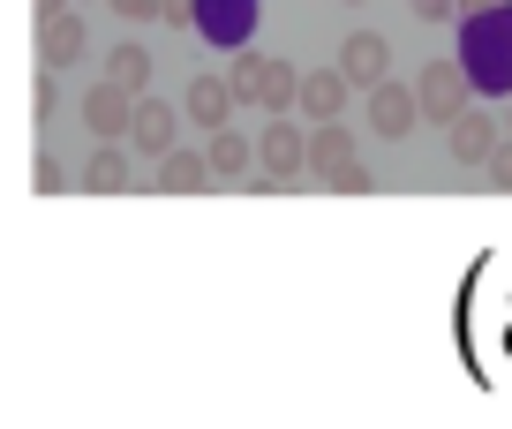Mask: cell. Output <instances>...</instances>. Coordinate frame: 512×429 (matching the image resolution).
<instances>
[{
	"mask_svg": "<svg viewBox=\"0 0 512 429\" xmlns=\"http://www.w3.org/2000/svg\"><path fill=\"white\" fill-rule=\"evenodd\" d=\"M460 61H467V76H475V91H512V0L490 8V16H467Z\"/></svg>",
	"mask_w": 512,
	"mask_h": 429,
	"instance_id": "6da1fadb",
	"label": "cell"
},
{
	"mask_svg": "<svg viewBox=\"0 0 512 429\" xmlns=\"http://www.w3.org/2000/svg\"><path fill=\"white\" fill-rule=\"evenodd\" d=\"M467 91H475L467 61H430V68H422V83H415V98H422V121L452 128V121L467 113Z\"/></svg>",
	"mask_w": 512,
	"mask_h": 429,
	"instance_id": "7a4b0ae2",
	"label": "cell"
},
{
	"mask_svg": "<svg viewBox=\"0 0 512 429\" xmlns=\"http://www.w3.org/2000/svg\"><path fill=\"white\" fill-rule=\"evenodd\" d=\"M415 121H422V98H415V83H369V136H384V143H400V136H415Z\"/></svg>",
	"mask_w": 512,
	"mask_h": 429,
	"instance_id": "3957f363",
	"label": "cell"
},
{
	"mask_svg": "<svg viewBox=\"0 0 512 429\" xmlns=\"http://www.w3.org/2000/svg\"><path fill=\"white\" fill-rule=\"evenodd\" d=\"M256 166H264V174H279V181H302V174H309V136H302V121L272 113V128L256 136Z\"/></svg>",
	"mask_w": 512,
	"mask_h": 429,
	"instance_id": "277c9868",
	"label": "cell"
},
{
	"mask_svg": "<svg viewBox=\"0 0 512 429\" xmlns=\"http://www.w3.org/2000/svg\"><path fill=\"white\" fill-rule=\"evenodd\" d=\"M136 98L144 91H121V83H98V91H83V128H91L98 143H128V121H136Z\"/></svg>",
	"mask_w": 512,
	"mask_h": 429,
	"instance_id": "5b68a950",
	"label": "cell"
},
{
	"mask_svg": "<svg viewBox=\"0 0 512 429\" xmlns=\"http://www.w3.org/2000/svg\"><path fill=\"white\" fill-rule=\"evenodd\" d=\"M354 91H362V83H354L339 61H332V68H309V76H302V121H309V128H317V121H339Z\"/></svg>",
	"mask_w": 512,
	"mask_h": 429,
	"instance_id": "8992f818",
	"label": "cell"
},
{
	"mask_svg": "<svg viewBox=\"0 0 512 429\" xmlns=\"http://www.w3.org/2000/svg\"><path fill=\"white\" fill-rule=\"evenodd\" d=\"M196 31H204L211 46L241 53L249 31H256V0H196Z\"/></svg>",
	"mask_w": 512,
	"mask_h": 429,
	"instance_id": "52a82bcc",
	"label": "cell"
},
{
	"mask_svg": "<svg viewBox=\"0 0 512 429\" xmlns=\"http://www.w3.org/2000/svg\"><path fill=\"white\" fill-rule=\"evenodd\" d=\"M234 98H241V91H234L226 76H196V83H189V98H181V113H189L204 136H219V128L234 121Z\"/></svg>",
	"mask_w": 512,
	"mask_h": 429,
	"instance_id": "ba28073f",
	"label": "cell"
},
{
	"mask_svg": "<svg viewBox=\"0 0 512 429\" xmlns=\"http://www.w3.org/2000/svg\"><path fill=\"white\" fill-rule=\"evenodd\" d=\"M174 106L166 98H136V121H128V151H144V159H166L174 151Z\"/></svg>",
	"mask_w": 512,
	"mask_h": 429,
	"instance_id": "9c48e42d",
	"label": "cell"
},
{
	"mask_svg": "<svg viewBox=\"0 0 512 429\" xmlns=\"http://www.w3.org/2000/svg\"><path fill=\"white\" fill-rule=\"evenodd\" d=\"M354 151H362V143H354L347 121H317L309 128V181H332L339 166H354Z\"/></svg>",
	"mask_w": 512,
	"mask_h": 429,
	"instance_id": "30bf717a",
	"label": "cell"
},
{
	"mask_svg": "<svg viewBox=\"0 0 512 429\" xmlns=\"http://www.w3.org/2000/svg\"><path fill=\"white\" fill-rule=\"evenodd\" d=\"M38 61H46V68H76L83 61V16H76V8L38 16Z\"/></svg>",
	"mask_w": 512,
	"mask_h": 429,
	"instance_id": "8fae6325",
	"label": "cell"
},
{
	"mask_svg": "<svg viewBox=\"0 0 512 429\" xmlns=\"http://www.w3.org/2000/svg\"><path fill=\"white\" fill-rule=\"evenodd\" d=\"M339 68H347L354 83H384L392 76V46H384V31H347V46H339Z\"/></svg>",
	"mask_w": 512,
	"mask_h": 429,
	"instance_id": "7c38bea8",
	"label": "cell"
},
{
	"mask_svg": "<svg viewBox=\"0 0 512 429\" xmlns=\"http://www.w3.org/2000/svg\"><path fill=\"white\" fill-rule=\"evenodd\" d=\"M211 159L204 151H166L159 159V174H151V189H166V196H196V189H211Z\"/></svg>",
	"mask_w": 512,
	"mask_h": 429,
	"instance_id": "4fadbf2b",
	"label": "cell"
},
{
	"mask_svg": "<svg viewBox=\"0 0 512 429\" xmlns=\"http://www.w3.org/2000/svg\"><path fill=\"white\" fill-rule=\"evenodd\" d=\"M445 136H452V159H460V166H490V151H497V128H490V113H475V106H467L460 121L445 128Z\"/></svg>",
	"mask_w": 512,
	"mask_h": 429,
	"instance_id": "5bb4252c",
	"label": "cell"
},
{
	"mask_svg": "<svg viewBox=\"0 0 512 429\" xmlns=\"http://www.w3.org/2000/svg\"><path fill=\"white\" fill-rule=\"evenodd\" d=\"M204 159H211V174H219V181H249L256 174V143L234 136V128H219V136L204 143Z\"/></svg>",
	"mask_w": 512,
	"mask_h": 429,
	"instance_id": "9a60e30c",
	"label": "cell"
},
{
	"mask_svg": "<svg viewBox=\"0 0 512 429\" xmlns=\"http://www.w3.org/2000/svg\"><path fill=\"white\" fill-rule=\"evenodd\" d=\"M256 106H264V113L302 106V68H294V61H272V68H264V91H256Z\"/></svg>",
	"mask_w": 512,
	"mask_h": 429,
	"instance_id": "2e32d148",
	"label": "cell"
},
{
	"mask_svg": "<svg viewBox=\"0 0 512 429\" xmlns=\"http://www.w3.org/2000/svg\"><path fill=\"white\" fill-rule=\"evenodd\" d=\"M83 189H98V196H113V189H136V174H128V151L121 143H106L91 166H83Z\"/></svg>",
	"mask_w": 512,
	"mask_h": 429,
	"instance_id": "e0dca14e",
	"label": "cell"
},
{
	"mask_svg": "<svg viewBox=\"0 0 512 429\" xmlns=\"http://www.w3.org/2000/svg\"><path fill=\"white\" fill-rule=\"evenodd\" d=\"M106 76L121 83V91H144V83H151V53L136 46V38H121V46L106 53Z\"/></svg>",
	"mask_w": 512,
	"mask_h": 429,
	"instance_id": "ac0fdd59",
	"label": "cell"
},
{
	"mask_svg": "<svg viewBox=\"0 0 512 429\" xmlns=\"http://www.w3.org/2000/svg\"><path fill=\"white\" fill-rule=\"evenodd\" d=\"M264 68H272V61H264V53H249V46L226 61V83L241 91V106H256V91H264Z\"/></svg>",
	"mask_w": 512,
	"mask_h": 429,
	"instance_id": "d6986e66",
	"label": "cell"
},
{
	"mask_svg": "<svg viewBox=\"0 0 512 429\" xmlns=\"http://www.w3.org/2000/svg\"><path fill=\"white\" fill-rule=\"evenodd\" d=\"M482 181L512 196V136H505V143H497V151H490V166H482Z\"/></svg>",
	"mask_w": 512,
	"mask_h": 429,
	"instance_id": "ffe728a7",
	"label": "cell"
},
{
	"mask_svg": "<svg viewBox=\"0 0 512 429\" xmlns=\"http://www.w3.org/2000/svg\"><path fill=\"white\" fill-rule=\"evenodd\" d=\"M324 189H347V196H354V189H362V196H369V189H377V181H369V166H362V159H354V166H339V174H332V181H324Z\"/></svg>",
	"mask_w": 512,
	"mask_h": 429,
	"instance_id": "44dd1931",
	"label": "cell"
},
{
	"mask_svg": "<svg viewBox=\"0 0 512 429\" xmlns=\"http://www.w3.org/2000/svg\"><path fill=\"white\" fill-rule=\"evenodd\" d=\"M128 23H166V0H113Z\"/></svg>",
	"mask_w": 512,
	"mask_h": 429,
	"instance_id": "7402d4cb",
	"label": "cell"
},
{
	"mask_svg": "<svg viewBox=\"0 0 512 429\" xmlns=\"http://www.w3.org/2000/svg\"><path fill=\"white\" fill-rule=\"evenodd\" d=\"M415 16L422 23H452V16H460V0H415Z\"/></svg>",
	"mask_w": 512,
	"mask_h": 429,
	"instance_id": "603a6c76",
	"label": "cell"
},
{
	"mask_svg": "<svg viewBox=\"0 0 512 429\" xmlns=\"http://www.w3.org/2000/svg\"><path fill=\"white\" fill-rule=\"evenodd\" d=\"M31 113H38V121H46V113H53V68H46V76L31 83Z\"/></svg>",
	"mask_w": 512,
	"mask_h": 429,
	"instance_id": "cb8c5ba5",
	"label": "cell"
},
{
	"mask_svg": "<svg viewBox=\"0 0 512 429\" xmlns=\"http://www.w3.org/2000/svg\"><path fill=\"white\" fill-rule=\"evenodd\" d=\"M38 16H61V0H38Z\"/></svg>",
	"mask_w": 512,
	"mask_h": 429,
	"instance_id": "d4e9b609",
	"label": "cell"
},
{
	"mask_svg": "<svg viewBox=\"0 0 512 429\" xmlns=\"http://www.w3.org/2000/svg\"><path fill=\"white\" fill-rule=\"evenodd\" d=\"M505 136H512V106H505Z\"/></svg>",
	"mask_w": 512,
	"mask_h": 429,
	"instance_id": "484cf974",
	"label": "cell"
}]
</instances>
